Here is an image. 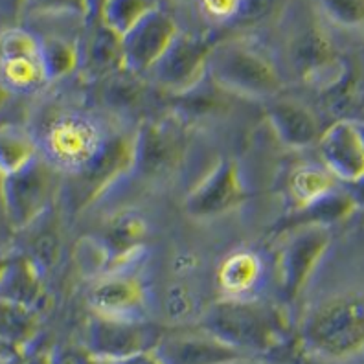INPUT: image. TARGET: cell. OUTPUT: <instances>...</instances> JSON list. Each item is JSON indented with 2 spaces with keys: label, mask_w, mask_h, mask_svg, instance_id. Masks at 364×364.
I'll return each instance as SVG.
<instances>
[{
  "label": "cell",
  "mask_w": 364,
  "mask_h": 364,
  "mask_svg": "<svg viewBox=\"0 0 364 364\" xmlns=\"http://www.w3.org/2000/svg\"><path fill=\"white\" fill-rule=\"evenodd\" d=\"M94 315L114 320L142 322L146 311V291L133 276L111 272L102 276L89 294Z\"/></svg>",
  "instance_id": "obj_14"
},
{
  "label": "cell",
  "mask_w": 364,
  "mask_h": 364,
  "mask_svg": "<svg viewBox=\"0 0 364 364\" xmlns=\"http://www.w3.org/2000/svg\"><path fill=\"white\" fill-rule=\"evenodd\" d=\"M302 344L324 360H350L364 353V294L346 291L326 298L304 318Z\"/></svg>",
  "instance_id": "obj_1"
},
{
  "label": "cell",
  "mask_w": 364,
  "mask_h": 364,
  "mask_svg": "<svg viewBox=\"0 0 364 364\" xmlns=\"http://www.w3.org/2000/svg\"><path fill=\"white\" fill-rule=\"evenodd\" d=\"M282 0H241V14L235 26H249L263 21L274 11Z\"/></svg>",
  "instance_id": "obj_29"
},
{
  "label": "cell",
  "mask_w": 364,
  "mask_h": 364,
  "mask_svg": "<svg viewBox=\"0 0 364 364\" xmlns=\"http://www.w3.org/2000/svg\"><path fill=\"white\" fill-rule=\"evenodd\" d=\"M24 353H8V355H0V364H23Z\"/></svg>",
  "instance_id": "obj_32"
},
{
  "label": "cell",
  "mask_w": 364,
  "mask_h": 364,
  "mask_svg": "<svg viewBox=\"0 0 364 364\" xmlns=\"http://www.w3.org/2000/svg\"><path fill=\"white\" fill-rule=\"evenodd\" d=\"M197 6L213 26H235L241 14V0H197Z\"/></svg>",
  "instance_id": "obj_27"
},
{
  "label": "cell",
  "mask_w": 364,
  "mask_h": 364,
  "mask_svg": "<svg viewBox=\"0 0 364 364\" xmlns=\"http://www.w3.org/2000/svg\"><path fill=\"white\" fill-rule=\"evenodd\" d=\"M144 234H146V225L136 213L122 212L109 221L102 243L105 245L107 252L111 256L112 272H116L114 269L120 265L136 258Z\"/></svg>",
  "instance_id": "obj_18"
},
{
  "label": "cell",
  "mask_w": 364,
  "mask_h": 364,
  "mask_svg": "<svg viewBox=\"0 0 364 364\" xmlns=\"http://www.w3.org/2000/svg\"><path fill=\"white\" fill-rule=\"evenodd\" d=\"M241 364H249V360H245V363H241Z\"/></svg>",
  "instance_id": "obj_38"
},
{
  "label": "cell",
  "mask_w": 364,
  "mask_h": 364,
  "mask_svg": "<svg viewBox=\"0 0 364 364\" xmlns=\"http://www.w3.org/2000/svg\"><path fill=\"white\" fill-rule=\"evenodd\" d=\"M41 58H43V67H45L48 83L67 77L76 70L80 63V53L76 46L72 45L70 41L55 36L41 39Z\"/></svg>",
  "instance_id": "obj_23"
},
{
  "label": "cell",
  "mask_w": 364,
  "mask_h": 364,
  "mask_svg": "<svg viewBox=\"0 0 364 364\" xmlns=\"http://www.w3.org/2000/svg\"><path fill=\"white\" fill-rule=\"evenodd\" d=\"M331 245V230L316 223H302L289 232L278 254L282 296L287 302L296 300L298 294L311 282Z\"/></svg>",
  "instance_id": "obj_5"
},
{
  "label": "cell",
  "mask_w": 364,
  "mask_h": 364,
  "mask_svg": "<svg viewBox=\"0 0 364 364\" xmlns=\"http://www.w3.org/2000/svg\"><path fill=\"white\" fill-rule=\"evenodd\" d=\"M17 350H14L11 346H8V344H4V342H0V355H8V353H15ZM21 353V351H18Z\"/></svg>",
  "instance_id": "obj_36"
},
{
  "label": "cell",
  "mask_w": 364,
  "mask_h": 364,
  "mask_svg": "<svg viewBox=\"0 0 364 364\" xmlns=\"http://www.w3.org/2000/svg\"><path fill=\"white\" fill-rule=\"evenodd\" d=\"M149 357L155 364H241L250 359L205 329L199 333L160 335Z\"/></svg>",
  "instance_id": "obj_12"
},
{
  "label": "cell",
  "mask_w": 364,
  "mask_h": 364,
  "mask_svg": "<svg viewBox=\"0 0 364 364\" xmlns=\"http://www.w3.org/2000/svg\"><path fill=\"white\" fill-rule=\"evenodd\" d=\"M177 2H197V0H177Z\"/></svg>",
  "instance_id": "obj_37"
},
{
  "label": "cell",
  "mask_w": 364,
  "mask_h": 364,
  "mask_svg": "<svg viewBox=\"0 0 364 364\" xmlns=\"http://www.w3.org/2000/svg\"><path fill=\"white\" fill-rule=\"evenodd\" d=\"M267 116L280 142L293 149L313 146L318 142L322 134L316 116L306 105L294 100L272 98Z\"/></svg>",
  "instance_id": "obj_15"
},
{
  "label": "cell",
  "mask_w": 364,
  "mask_h": 364,
  "mask_svg": "<svg viewBox=\"0 0 364 364\" xmlns=\"http://www.w3.org/2000/svg\"><path fill=\"white\" fill-rule=\"evenodd\" d=\"M149 8L147 0H103L98 23L122 37Z\"/></svg>",
  "instance_id": "obj_24"
},
{
  "label": "cell",
  "mask_w": 364,
  "mask_h": 364,
  "mask_svg": "<svg viewBox=\"0 0 364 364\" xmlns=\"http://www.w3.org/2000/svg\"><path fill=\"white\" fill-rule=\"evenodd\" d=\"M160 333L142 322L114 320L94 315L87 329V348L94 359L125 360L147 355Z\"/></svg>",
  "instance_id": "obj_11"
},
{
  "label": "cell",
  "mask_w": 364,
  "mask_h": 364,
  "mask_svg": "<svg viewBox=\"0 0 364 364\" xmlns=\"http://www.w3.org/2000/svg\"><path fill=\"white\" fill-rule=\"evenodd\" d=\"M351 186H355V188H357L355 193H351V197L355 199L357 206H360V205L364 206V178H363V181L355 182V184H351Z\"/></svg>",
  "instance_id": "obj_33"
},
{
  "label": "cell",
  "mask_w": 364,
  "mask_h": 364,
  "mask_svg": "<svg viewBox=\"0 0 364 364\" xmlns=\"http://www.w3.org/2000/svg\"><path fill=\"white\" fill-rule=\"evenodd\" d=\"M109 138L100 125L81 112L55 116L43 134V147L48 164L70 173H85L98 159Z\"/></svg>",
  "instance_id": "obj_4"
},
{
  "label": "cell",
  "mask_w": 364,
  "mask_h": 364,
  "mask_svg": "<svg viewBox=\"0 0 364 364\" xmlns=\"http://www.w3.org/2000/svg\"><path fill=\"white\" fill-rule=\"evenodd\" d=\"M263 265L258 254L235 250L223 259L218 271V284L227 298H247L258 287Z\"/></svg>",
  "instance_id": "obj_16"
},
{
  "label": "cell",
  "mask_w": 364,
  "mask_h": 364,
  "mask_svg": "<svg viewBox=\"0 0 364 364\" xmlns=\"http://www.w3.org/2000/svg\"><path fill=\"white\" fill-rule=\"evenodd\" d=\"M177 156V140L160 125H146L134 136V168L149 173L164 171Z\"/></svg>",
  "instance_id": "obj_19"
},
{
  "label": "cell",
  "mask_w": 364,
  "mask_h": 364,
  "mask_svg": "<svg viewBox=\"0 0 364 364\" xmlns=\"http://www.w3.org/2000/svg\"><path fill=\"white\" fill-rule=\"evenodd\" d=\"M363 30H364V26H363Z\"/></svg>",
  "instance_id": "obj_39"
},
{
  "label": "cell",
  "mask_w": 364,
  "mask_h": 364,
  "mask_svg": "<svg viewBox=\"0 0 364 364\" xmlns=\"http://www.w3.org/2000/svg\"><path fill=\"white\" fill-rule=\"evenodd\" d=\"M0 80L11 92H37L48 85L41 39L23 28L0 31Z\"/></svg>",
  "instance_id": "obj_9"
},
{
  "label": "cell",
  "mask_w": 364,
  "mask_h": 364,
  "mask_svg": "<svg viewBox=\"0 0 364 364\" xmlns=\"http://www.w3.org/2000/svg\"><path fill=\"white\" fill-rule=\"evenodd\" d=\"M206 77L225 92L250 100H272L284 87L274 63L243 39L219 41L212 46Z\"/></svg>",
  "instance_id": "obj_3"
},
{
  "label": "cell",
  "mask_w": 364,
  "mask_h": 364,
  "mask_svg": "<svg viewBox=\"0 0 364 364\" xmlns=\"http://www.w3.org/2000/svg\"><path fill=\"white\" fill-rule=\"evenodd\" d=\"M53 364H92V357H77L74 353H65L59 359H53Z\"/></svg>",
  "instance_id": "obj_30"
},
{
  "label": "cell",
  "mask_w": 364,
  "mask_h": 364,
  "mask_svg": "<svg viewBox=\"0 0 364 364\" xmlns=\"http://www.w3.org/2000/svg\"><path fill=\"white\" fill-rule=\"evenodd\" d=\"M324 168L337 181L355 184L364 178V127L360 122L341 120L322 131L318 142Z\"/></svg>",
  "instance_id": "obj_13"
},
{
  "label": "cell",
  "mask_w": 364,
  "mask_h": 364,
  "mask_svg": "<svg viewBox=\"0 0 364 364\" xmlns=\"http://www.w3.org/2000/svg\"><path fill=\"white\" fill-rule=\"evenodd\" d=\"M203 328L245 355L269 353L284 341V322L274 307L254 298H221L203 315Z\"/></svg>",
  "instance_id": "obj_2"
},
{
  "label": "cell",
  "mask_w": 364,
  "mask_h": 364,
  "mask_svg": "<svg viewBox=\"0 0 364 364\" xmlns=\"http://www.w3.org/2000/svg\"><path fill=\"white\" fill-rule=\"evenodd\" d=\"M39 311L21 302L0 296V342L24 353V348L36 338Z\"/></svg>",
  "instance_id": "obj_20"
},
{
  "label": "cell",
  "mask_w": 364,
  "mask_h": 364,
  "mask_svg": "<svg viewBox=\"0 0 364 364\" xmlns=\"http://www.w3.org/2000/svg\"><path fill=\"white\" fill-rule=\"evenodd\" d=\"M329 23L341 28L364 26V0H315Z\"/></svg>",
  "instance_id": "obj_26"
},
{
  "label": "cell",
  "mask_w": 364,
  "mask_h": 364,
  "mask_svg": "<svg viewBox=\"0 0 364 364\" xmlns=\"http://www.w3.org/2000/svg\"><path fill=\"white\" fill-rule=\"evenodd\" d=\"M37 159L36 140L18 125H0V178L14 175Z\"/></svg>",
  "instance_id": "obj_22"
},
{
  "label": "cell",
  "mask_w": 364,
  "mask_h": 364,
  "mask_svg": "<svg viewBox=\"0 0 364 364\" xmlns=\"http://www.w3.org/2000/svg\"><path fill=\"white\" fill-rule=\"evenodd\" d=\"M23 15H74L83 21H96L92 0H18Z\"/></svg>",
  "instance_id": "obj_25"
},
{
  "label": "cell",
  "mask_w": 364,
  "mask_h": 364,
  "mask_svg": "<svg viewBox=\"0 0 364 364\" xmlns=\"http://www.w3.org/2000/svg\"><path fill=\"white\" fill-rule=\"evenodd\" d=\"M193 313V296L186 285H171L166 294V315L173 322H182L190 318Z\"/></svg>",
  "instance_id": "obj_28"
},
{
  "label": "cell",
  "mask_w": 364,
  "mask_h": 364,
  "mask_svg": "<svg viewBox=\"0 0 364 364\" xmlns=\"http://www.w3.org/2000/svg\"><path fill=\"white\" fill-rule=\"evenodd\" d=\"M9 258H11V256H8V254H4V252H0V282H2V276H4L6 269H8Z\"/></svg>",
  "instance_id": "obj_35"
},
{
  "label": "cell",
  "mask_w": 364,
  "mask_h": 364,
  "mask_svg": "<svg viewBox=\"0 0 364 364\" xmlns=\"http://www.w3.org/2000/svg\"><path fill=\"white\" fill-rule=\"evenodd\" d=\"M23 364H53V357L50 353H43V351H37L30 359H24Z\"/></svg>",
  "instance_id": "obj_31"
},
{
  "label": "cell",
  "mask_w": 364,
  "mask_h": 364,
  "mask_svg": "<svg viewBox=\"0 0 364 364\" xmlns=\"http://www.w3.org/2000/svg\"><path fill=\"white\" fill-rule=\"evenodd\" d=\"M212 43L206 37L178 31L162 58L147 74L173 94H188L206 77V63L212 52Z\"/></svg>",
  "instance_id": "obj_6"
},
{
  "label": "cell",
  "mask_w": 364,
  "mask_h": 364,
  "mask_svg": "<svg viewBox=\"0 0 364 364\" xmlns=\"http://www.w3.org/2000/svg\"><path fill=\"white\" fill-rule=\"evenodd\" d=\"M50 197L48 164L36 159L14 175L0 178V203L14 230H24L39 218Z\"/></svg>",
  "instance_id": "obj_7"
},
{
  "label": "cell",
  "mask_w": 364,
  "mask_h": 364,
  "mask_svg": "<svg viewBox=\"0 0 364 364\" xmlns=\"http://www.w3.org/2000/svg\"><path fill=\"white\" fill-rule=\"evenodd\" d=\"M9 94H11V90H9L8 87L2 83V80H0V112H2V109H4L6 103H8Z\"/></svg>",
  "instance_id": "obj_34"
},
{
  "label": "cell",
  "mask_w": 364,
  "mask_h": 364,
  "mask_svg": "<svg viewBox=\"0 0 364 364\" xmlns=\"http://www.w3.org/2000/svg\"><path fill=\"white\" fill-rule=\"evenodd\" d=\"M178 31L177 23L168 11L151 6L134 26L120 37L124 68L133 74L151 70Z\"/></svg>",
  "instance_id": "obj_10"
},
{
  "label": "cell",
  "mask_w": 364,
  "mask_h": 364,
  "mask_svg": "<svg viewBox=\"0 0 364 364\" xmlns=\"http://www.w3.org/2000/svg\"><path fill=\"white\" fill-rule=\"evenodd\" d=\"M245 199L247 186L240 173V166L232 159H221L188 193L184 210L190 218L205 221L232 212Z\"/></svg>",
  "instance_id": "obj_8"
},
{
  "label": "cell",
  "mask_w": 364,
  "mask_h": 364,
  "mask_svg": "<svg viewBox=\"0 0 364 364\" xmlns=\"http://www.w3.org/2000/svg\"><path fill=\"white\" fill-rule=\"evenodd\" d=\"M289 196L298 212L316 205L337 190V178L324 166L304 164L294 169L287 182Z\"/></svg>",
  "instance_id": "obj_21"
},
{
  "label": "cell",
  "mask_w": 364,
  "mask_h": 364,
  "mask_svg": "<svg viewBox=\"0 0 364 364\" xmlns=\"http://www.w3.org/2000/svg\"><path fill=\"white\" fill-rule=\"evenodd\" d=\"M0 296L39 311L46 298L39 267L28 258H9L8 269L0 282Z\"/></svg>",
  "instance_id": "obj_17"
}]
</instances>
